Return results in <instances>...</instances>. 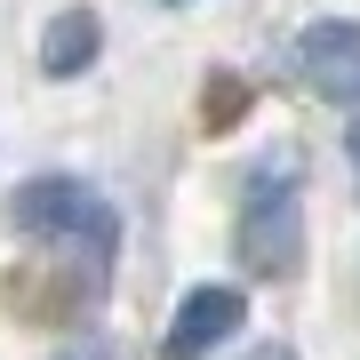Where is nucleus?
Wrapping results in <instances>:
<instances>
[{
  "instance_id": "obj_1",
  "label": "nucleus",
  "mask_w": 360,
  "mask_h": 360,
  "mask_svg": "<svg viewBox=\"0 0 360 360\" xmlns=\"http://www.w3.org/2000/svg\"><path fill=\"white\" fill-rule=\"evenodd\" d=\"M8 217H16V232H32V240L80 248L96 281H104V264H112V248H120V217H112L80 176H32V184H16Z\"/></svg>"
},
{
  "instance_id": "obj_2",
  "label": "nucleus",
  "mask_w": 360,
  "mask_h": 360,
  "mask_svg": "<svg viewBox=\"0 0 360 360\" xmlns=\"http://www.w3.org/2000/svg\"><path fill=\"white\" fill-rule=\"evenodd\" d=\"M232 240H240V264L257 272V281L296 272V248H304V200H296V176H288V168H272V160L248 168Z\"/></svg>"
},
{
  "instance_id": "obj_3",
  "label": "nucleus",
  "mask_w": 360,
  "mask_h": 360,
  "mask_svg": "<svg viewBox=\"0 0 360 360\" xmlns=\"http://www.w3.org/2000/svg\"><path fill=\"white\" fill-rule=\"evenodd\" d=\"M240 321H248V296L224 288V281H208V288H193L176 304V321H168V336H160V360H208Z\"/></svg>"
},
{
  "instance_id": "obj_4",
  "label": "nucleus",
  "mask_w": 360,
  "mask_h": 360,
  "mask_svg": "<svg viewBox=\"0 0 360 360\" xmlns=\"http://www.w3.org/2000/svg\"><path fill=\"white\" fill-rule=\"evenodd\" d=\"M296 72L312 80V96L328 104H360V25L352 16H328L296 40Z\"/></svg>"
},
{
  "instance_id": "obj_5",
  "label": "nucleus",
  "mask_w": 360,
  "mask_h": 360,
  "mask_svg": "<svg viewBox=\"0 0 360 360\" xmlns=\"http://www.w3.org/2000/svg\"><path fill=\"white\" fill-rule=\"evenodd\" d=\"M96 49H104L96 8H65V16L49 25V40H40V72H49V80H72V72L96 65Z\"/></svg>"
},
{
  "instance_id": "obj_6",
  "label": "nucleus",
  "mask_w": 360,
  "mask_h": 360,
  "mask_svg": "<svg viewBox=\"0 0 360 360\" xmlns=\"http://www.w3.org/2000/svg\"><path fill=\"white\" fill-rule=\"evenodd\" d=\"M345 153H352V176H360V112H352V136H345Z\"/></svg>"
},
{
  "instance_id": "obj_7",
  "label": "nucleus",
  "mask_w": 360,
  "mask_h": 360,
  "mask_svg": "<svg viewBox=\"0 0 360 360\" xmlns=\"http://www.w3.org/2000/svg\"><path fill=\"white\" fill-rule=\"evenodd\" d=\"M65 360H104V352H89V345H80V352H65Z\"/></svg>"
},
{
  "instance_id": "obj_8",
  "label": "nucleus",
  "mask_w": 360,
  "mask_h": 360,
  "mask_svg": "<svg viewBox=\"0 0 360 360\" xmlns=\"http://www.w3.org/2000/svg\"><path fill=\"white\" fill-rule=\"evenodd\" d=\"M257 360H296V352H281V345H272V352H257Z\"/></svg>"
},
{
  "instance_id": "obj_9",
  "label": "nucleus",
  "mask_w": 360,
  "mask_h": 360,
  "mask_svg": "<svg viewBox=\"0 0 360 360\" xmlns=\"http://www.w3.org/2000/svg\"><path fill=\"white\" fill-rule=\"evenodd\" d=\"M168 8H176V0H168Z\"/></svg>"
}]
</instances>
